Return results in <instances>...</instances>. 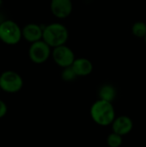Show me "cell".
Instances as JSON below:
<instances>
[{
  "label": "cell",
  "instance_id": "8992f818",
  "mask_svg": "<svg viewBox=\"0 0 146 147\" xmlns=\"http://www.w3.org/2000/svg\"><path fill=\"white\" fill-rule=\"evenodd\" d=\"M52 58L55 64L62 68L71 66L76 59L74 52L66 45H62L52 48Z\"/></svg>",
  "mask_w": 146,
  "mask_h": 147
},
{
  "label": "cell",
  "instance_id": "e0dca14e",
  "mask_svg": "<svg viewBox=\"0 0 146 147\" xmlns=\"http://www.w3.org/2000/svg\"><path fill=\"white\" fill-rule=\"evenodd\" d=\"M144 39H145V44H146V36L144 38Z\"/></svg>",
  "mask_w": 146,
  "mask_h": 147
},
{
  "label": "cell",
  "instance_id": "5bb4252c",
  "mask_svg": "<svg viewBox=\"0 0 146 147\" xmlns=\"http://www.w3.org/2000/svg\"><path fill=\"white\" fill-rule=\"evenodd\" d=\"M77 75L76 74L75 71L71 66H68L65 68H63V71L61 72V78L65 82H71L73 81Z\"/></svg>",
  "mask_w": 146,
  "mask_h": 147
},
{
  "label": "cell",
  "instance_id": "4fadbf2b",
  "mask_svg": "<svg viewBox=\"0 0 146 147\" xmlns=\"http://www.w3.org/2000/svg\"><path fill=\"white\" fill-rule=\"evenodd\" d=\"M122 137L121 135L111 133L107 138V144L109 147H120L122 145Z\"/></svg>",
  "mask_w": 146,
  "mask_h": 147
},
{
  "label": "cell",
  "instance_id": "8fae6325",
  "mask_svg": "<svg viewBox=\"0 0 146 147\" xmlns=\"http://www.w3.org/2000/svg\"><path fill=\"white\" fill-rule=\"evenodd\" d=\"M116 95H117L116 89L112 84H105L102 86H101L98 91L99 99L108 101L110 102H113V101L116 97Z\"/></svg>",
  "mask_w": 146,
  "mask_h": 147
},
{
  "label": "cell",
  "instance_id": "277c9868",
  "mask_svg": "<svg viewBox=\"0 0 146 147\" xmlns=\"http://www.w3.org/2000/svg\"><path fill=\"white\" fill-rule=\"evenodd\" d=\"M0 87L5 93L15 94L22 89L23 79L18 72L7 70L0 74Z\"/></svg>",
  "mask_w": 146,
  "mask_h": 147
},
{
  "label": "cell",
  "instance_id": "ac0fdd59",
  "mask_svg": "<svg viewBox=\"0 0 146 147\" xmlns=\"http://www.w3.org/2000/svg\"><path fill=\"white\" fill-rule=\"evenodd\" d=\"M1 91H2V90H1V87H0V92H1Z\"/></svg>",
  "mask_w": 146,
  "mask_h": 147
},
{
  "label": "cell",
  "instance_id": "7c38bea8",
  "mask_svg": "<svg viewBox=\"0 0 146 147\" xmlns=\"http://www.w3.org/2000/svg\"><path fill=\"white\" fill-rule=\"evenodd\" d=\"M132 33L137 38H145L146 36V23L142 21L134 22L132 26Z\"/></svg>",
  "mask_w": 146,
  "mask_h": 147
},
{
  "label": "cell",
  "instance_id": "6da1fadb",
  "mask_svg": "<svg viewBox=\"0 0 146 147\" xmlns=\"http://www.w3.org/2000/svg\"><path fill=\"white\" fill-rule=\"evenodd\" d=\"M92 120L100 126H108L113 123L115 117V111L112 102L102 99L95 102L90 108Z\"/></svg>",
  "mask_w": 146,
  "mask_h": 147
},
{
  "label": "cell",
  "instance_id": "ba28073f",
  "mask_svg": "<svg viewBox=\"0 0 146 147\" xmlns=\"http://www.w3.org/2000/svg\"><path fill=\"white\" fill-rule=\"evenodd\" d=\"M43 28L37 23H28L22 28V38L30 44L42 40Z\"/></svg>",
  "mask_w": 146,
  "mask_h": 147
},
{
  "label": "cell",
  "instance_id": "3957f363",
  "mask_svg": "<svg viewBox=\"0 0 146 147\" xmlns=\"http://www.w3.org/2000/svg\"><path fill=\"white\" fill-rule=\"evenodd\" d=\"M22 38V28L15 21L6 19L0 23V40L3 43L8 46H15L21 41Z\"/></svg>",
  "mask_w": 146,
  "mask_h": 147
},
{
  "label": "cell",
  "instance_id": "52a82bcc",
  "mask_svg": "<svg viewBox=\"0 0 146 147\" xmlns=\"http://www.w3.org/2000/svg\"><path fill=\"white\" fill-rule=\"evenodd\" d=\"M50 9L58 19H65L71 16L73 9L71 0H51Z\"/></svg>",
  "mask_w": 146,
  "mask_h": 147
},
{
  "label": "cell",
  "instance_id": "30bf717a",
  "mask_svg": "<svg viewBox=\"0 0 146 147\" xmlns=\"http://www.w3.org/2000/svg\"><path fill=\"white\" fill-rule=\"evenodd\" d=\"M71 67L75 71L77 77H86L89 75L93 71L92 62L86 58L76 59Z\"/></svg>",
  "mask_w": 146,
  "mask_h": 147
},
{
  "label": "cell",
  "instance_id": "9a60e30c",
  "mask_svg": "<svg viewBox=\"0 0 146 147\" xmlns=\"http://www.w3.org/2000/svg\"><path fill=\"white\" fill-rule=\"evenodd\" d=\"M8 112V106L6 102L0 99V119L3 118Z\"/></svg>",
  "mask_w": 146,
  "mask_h": 147
},
{
  "label": "cell",
  "instance_id": "5b68a950",
  "mask_svg": "<svg viewBox=\"0 0 146 147\" xmlns=\"http://www.w3.org/2000/svg\"><path fill=\"white\" fill-rule=\"evenodd\" d=\"M28 53L31 62L36 65H40L46 62L52 56V47L43 40H40L30 44Z\"/></svg>",
  "mask_w": 146,
  "mask_h": 147
},
{
  "label": "cell",
  "instance_id": "9c48e42d",
  "mask_svg": "<svg viewBox=\"0 0 146 147\" xmlns=\"http://www.w3.org/2000/svg\"><path fill=\"white\" fill-rule=\"evenodd\" d=\"M111 125L113 132L121 136L127 135L133 128V120L126 115H120L119 117H116Z\"/></svg>",
  "mask_w": 146,
  "mask_h": 147
},
{
  "label": "cell",
  "instance_id": "7a4b0ae2",
  "mask_svg": "<svg viewBox=\"0 0 146 147\" xmlns=\"http://www.w3.org/2000/svg\"><path fill=\"white\" fill-rule=\"evenodd\" d=\"M69 38V31L67 28L59 22L48 24L43 28L42 40L47 43L52 48L65 45Z\"/></svg>",
  "mask_w": 146,
  "mask_h": 147
},
{
  "label": "cell",
  "instance_id": "2e32d148",
  "mask_svg": "<svg viewBox=\"0 0 146 147\" xmlns=\"http://www.w3.org/2000/svg\"><path fill=\"white\" fill-rule=\"evenodd\" d=\"M2 3H3V0H0V6L2 5Z\"/></svg>",
  "mask_w": 146,
  "mask_h": 147
}]
</instances>
